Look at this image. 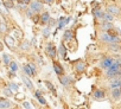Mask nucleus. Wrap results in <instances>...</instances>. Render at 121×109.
<instances>
[{
  "instance_id": "obj_1",
  "label": "nucleus",
  "mask_w": 121,
  "mask_h": 109,
  "mask_svg": "<svg viewBox=\"0 0 121 109\" xmlns=\"http://www.w3.org/2000/svg\"><path fill=\"white\" fill-rule=\"evenodd\" d=\"M120 75H121V62L116 61V62L107 70V77L115 80V78H117Z\"/></svg>"
},
{
  "instance_id": "obj_2",
  "label": "nucleus",
  "mask_w": 121,
  "mask_h": 109,
  "mask_svg": "<svg viewBox=\"0 0 121 109\" xmlns=\"http://www.w3.org/2000/svg\"><path fill=\"white\" fill-rule=\"evenodd\" d=\"M101 39H102L103 42L108 43V44H117V43L120 42L119 37H115V36H110V34H109L108 32H103V33L101 34Z\"/></svg>"
},
{
  "instance_id": "obj_3",
  "label": "nucleus",
  "mask_w": 121,
  "mask_h": 109,
  "mask_svg": "<svg viewBox=\"0 0 121 109\" xmlns=\"http://www.w3.org/2000/svg\"><path fill=\"white\" fill-rule=\"evenodd\" d=\"M30 10H32L35 13H39L40 11H43V3L40 1H31L30 4Z\"/></svg>"
},
{
  "instance_id": "obj_4",
  "label": "nucleus",
  "mask_w": 121,
  "mask_h": 109,
  "mask_svg": "<svg viewBox=\"0 0 121 109\" xmlns=\"http://www.w3.org/2000/svg\"><path fill=\"white\" fill-rule=\"evenodd\" d=\"M46 53L49 54L52 59L56 58V56H57V50H56V46H55L52 43H49V44L46 45Z\"/></svg>"
},
{
  "instance_id": "obj_5",
  "label": "nucleus",
  "mask_w": 121,
  "mask_h": 109,
  "mask_svg": "<svg viewBox=\"0 0 121 109\" xmlns=\"http://www.w3.org/2000/svg\"><path fill=\"white\" fill-rule=\"evenodd\" d=\"M114 63H115V61H114L112 57H106V58H103V61L101 62V67H102L103 69L108 70Z\"/></svg>"
},
{
  "instance_id": "obj_6",
  "label": "nucleus",
  "mask_w": 121,
  "mask_h": 109,
  "mask_svg": "<svg viewBox=\"0 0 121 109\" xmlns=\"http://www.w3.org/2000/svg\"><path fill=\"white\" fill-rule=\"evenodd\" d=\"M13 107V103L7 100V98H3L0 100V109H11Z\"/></svg>"
},
{
  "instance_id": "obj_7",
  "label": "nucleus",
  "mask_w": 121,
  "mask_h": 109,
  "mask_svg": "<svg viewBox=\"0 0 121 109\" xmlns=\"http://www.w3.org/2000/svg\"><path fill=\"white\" fill-rule=\"evenodd\" d=\"M107 12L110 13L112 16H119L120 14V8L115 5H108L107 6Z\"/></svg>"
},
{
  "instance_id": "obj_8",
  "label": "nucleus",
  "mask_w": 121,
  "mask_h": 109,
  "mask_svg": "<svg viewBox=\"0 0 121 109\" xmlns=\"http://www.w3.org/2000/svg\"><path fill=\"white\" fill-rule=\"evenodd\" d=\"M53 70H55V72H56L58 76H62V75H63V72H64L63 67L60 65L58 62H53Z\"/></svg>"
},
{
  "instance_id": "obj_9",
  "label": "nucleus",
  "mask_w": 121,
  "mask_h": 109,
  "mask_svg": "<svg viewBox=\"0 0 121 109\" xmlns=\"http://www.w3.org/2000/svg\"><path fill=\"white\" fill-rule=\"evenodd\" d=\"M5 43L6 45L10 47V49H13L16 46V39L12 37V36H6L5 37Z\"/></svg>"
},
{
  "instance_id": "obj_10",
  "label": "nucleus",
  "mask_w": 121,
  "mask_h": 109,
  "mask_svg": "<svg viewBox=\"0 0 121 109\" xmlns=\"http://www.w3.org/2000/svg\"><path fill=\"white\" fill-rule=\"evenodd\" d=\"M109 87H110L112 90L113 89H121V77H117V78L113 80Z\"/></svg>"
},
{
  "instance_id": "obj_11",
  "label": "nucleus",
  "mask_w": 121,
  "mask_h": 109,
  "mask_svg": "<svg viewBox=\"0 0 121 109\" xmlns=\"http://www.w3.org/2000/svg\"><path fill=\"white\" fill-rule=\"evenodd\" d=\"M104 96H106V92L102 89H96L94 91V98L95 100H102V98H104Z\"/></svg>"
},
{
  "instance_id": "obj_12",
  "label": "nucleus",
  "mask_w": 121,
  "mask_h": 109,
  "mask_svg": "<svg viewBox=\"0 0 121 109\" xmlns=\"http://www.w3.org/2000/svg\"><path fill=\"white\" fill-rule=\"evenodd\" d=\"M86 67H87V65H86V63H84V62H82V61H78V62L75 64V69H76V71H77V72H80V74H81V72H83V71L86 70Z\"/></svg>"
},
{
  "instance_id": "obj_13",
  "label": "nucleus",
  "mask_w": 121,
  "mask_h": 109,
  "mask_svg": "<svg viewBox=\"0 0 121 109\" xmlns=\"http://www.w3.org/2000/svg\"><path fill=\"white\" fill-rule=\"evenodd\" d=\"M59 82L62 83L64 87H69L71 84V78L69 76H60L59 77Z\"/></svg>"
},
{
  "instance_id": "obj_14",
  "label": "nucleus",
  "mask_w": 121,
  "mask_h": 109,
  "mask_svg": "<svg viewBox=\"0 0 121 109\" xmlns=\"http://www.w3.org/2000/svg\"><path fill=\"white\" fill-rule=\"evenodd\" d=\"M50 14H49V12H43L42 14H40V23L42 24H49V21H50Z\"/></svg>"
},
{
  "instance_id": "obj_15",
  "label": "nucleus",
  "mask_w": 121,
  "mask_h": 109,
  "mask_svg": "<svg viewBox=\"0 0 121 109\" xmlns=\"http://www.w3.org/2000/svg\"><path fill=\"white\" fill-rule=\"evenodd\" d=\"M101 29H102L104 32H109L110 30H113V29H114V25H113V23L103 21V23H102V25H101Z\"/></svg>"
},
{
  "instance_id": "obj_16",
  "label": "nucleus",
  "mask_w": 121,
  "mask_h": 109,
  "mask_svg": "<svg viewBox=\"0 0 121 109\" xmlns=\"http://www.w3.org/2000/svg\"><path fill=\"white\" fill-rule=\"evenodd\" d=\"M63 37H64L65 40H71V39H74V32L71 30H65Z\"/></svg>"
},
{
  "instance_id": "obj_17",
  "label": "nucleus",
  "mask_w": 121,
  "mask_h": 109,
  "mask_svg": "<svg viewBox=\"0 0 121 109\" xmlns=\"http://www.w3.org/2000/svg\"><path fill=\"white\" fill-rule=\"evenodd\" d=\"M112 97L114 100H119L121 97V89H113L112 90Z\"/></svg>"
},
{
  "instance_id": "obj_18",
  "label": "nucleus",
  "mask_w": 121,
  "mask_h": 109,
  "mask_svg": "<svg viewBox=\"0 0 121 109\" xmlns=\"http://www.w3.org/2000/svg\"><path fill=\"white\" fill-rule=\"evenodd\" d=\"M58 51H59V53H60V56L63 57V59H65V58H67V49L64 47V44H60V45H59Z\"/></svg>"
},
{
  "instance_id": "obj_19",
  "label": "nucleus",
  "mask_w": 121,
  "mask_h": 109,
  "mask_svg": "<svg viewBox=\"0 0 121 109\" xmlns=\"http://www.w3.org/2000/svg\"><path fill=\"white\" fill-rule=\"evenodd\" d=\"M93 13H94V16H95L97 19H102V18H103V14H104V12L101 11L100 8H94Z\"/></svg>"
},
{
  "instance_id": "obj_20",
  "label": "nucleus",
  "mask_w": 121,
  "mask_h": 109,
  "mask_svg": "<svg viewBox=\"0 0 121 109\" xmlns=\"http://www.w3.org/2000/svg\"><path fill=\"white\" fill-rule=\"evenodd\" d=\"M103 21H107V23H113V20H114V16H112L110 13H108V12H106L104 14H103Z\"/></svg>"
},
{
  "instance_id": "obj_21",
  "label": "nucleus",
  "mask_w": 121,
  "mask_h": 109,
  "mask_svg": "<svg viewBox=\"0 0 121 109\" xmlns=\"http://www.w3.org/2000/svg\"><path fill=\"white\" fill-rule=\"evenodd\" d=\"M22 80H23V82L25 83V85H26L29 89H33V84H32V82H31L26 76H22Z\"/></svg>"
},
{
  "instance_id": "obj_22",
  "label": "nucleus",
  "mask_w": 121,
  "mask_h": 109,
  "mask_svg": "<svg viewBox=\"0 0 121 109\" xmlns=\"http://www.w3.org/2000/svg\"><path fill=\"white\" fill-rule=\"evenodd\" d=\"M35 96H36V98H37V100H38V101H39L42 104H46V100L42 96L40 91H36V92H35Z\"/></svg>"
},
{
  "instance_id": "obj_23",
  "label": "nucleus",
  "mask_w": 121,
  "mask_h": 109,
  "mask_svg": "<svg viewBox=\"0 0 121 109\" xmlns=\"http://www.w3.org/2000/svg\"><path fill=\"white\" fill-rule=\"evenodd\" d=\"M45 85L48 87V89L53 94V95H57V91H56V89H55V87L52 85V83L51 82H49V81H45Z\"/></svg>"
},
{
  "instance_id": "obj_24",
  "label": "nucleus",
  "mask_w": 121,
  "mask_h": 109,
  "mask_svg": "<svg viewBox=\"0 0 121 109\" xmlns=\"http://www.w3.org/2000/svg\"><path fill=\"white\" fill-rule=\"evenodd\" d=\"M3 61H4V63H5L6 65H10L11 62H12V61H11V57L9 56L7 53H4V54H3Z\"/></svg>"
},
{
  "instance_id": "obj_25",
  "label": "nucleus",
  "mask_w": 121,
  "mask_h": 109,
  "mask_svg": "<svg viewBox=\"0 0 121 109\" xmlns=\"http://www.w3.org/2000/svg\"><path fill=\"white\" fill-rule=\"evenodd\" d=\"M9 88H10V90L12 91V92H17L18 90H19V87L16 84V83H9Z\"/></svg>"
},
{
  "instance_id": "obj_26",
  "label": "nucleus",
  "mask_w": 121,
  "mask_h": 109,
  "mask_svg": "<svg viewBox=\"0 0 121 109\" xmlns=\"http://www.w3.org/2000/svg\"><path fill=\"white\" fill-rule=\"evenodd\" d=\"M4 6L10 10V8H13L14 7V4H13L12 0H5V1H4Z\"/></svg>"
},
{
  "instance_id": "obj_27",
  "label": "nucleus",
  "mask_w": 121,
  "mask_h": 109,
  "mask_svg": "<svg viewBox=\"0 0 121 109\" xmlns=\"http://www.w3.org/2000/svg\"><path fill=\"white\" fill-rule=\"evenodd\" d=\"M23 70H24V72H25L27 76H33V74H32V71H31V68H30L29 64H27V65H24Z\"/></svg>"
},
{
  "instance_id": "obj_28",
  "label": "nucleus",
  "mask_w": 121,
  "mask_h": 109,
  "mask_svg": "<svg viewBox=\"0 0 121 109\" xmlns=\"http://www.w3.org/2000/svg\"><path fill=\"white\" fill-rule=\"evenodd\" d=\"M9 67H10V70H11L12 72H16V71L18 70V64H17L16 62H13V61L11 62V64H10Z\"/></svg>"
},
{
  "instance_id": "obj_29",
  "label": "nucleus",
  "mask_w": 121,
  "mask_h": 109,
  "mask_svg": "<svg viewBox=\"0 0 121 109\" xmlns=\"http://www.w3.org/2000/svg\"><path fill=\"white\" fill-rule=\"evenodd\" d=\"M20 47H22V50H29L30 49V43L27 40H25V42H23V44L20 45Z\"/></svg>"
},
{
  "instance_id": "obj_30",
  "label": "nucleus",
  "mask_w": 121,
  "mask_h": 109,
  "mask_svg": "<svg viewBox=\"0 0 121 109\" xmlns=\"http://www.w3.org/2000/svg\"><path fill=\"white\" fill-rule=\"evenodd\" d=\"M7 31V26H6V24L4 23V21H1V23H0V32H6Z\"/></svg>"
},
{
  "instance_id": "obj_31",
  "label": "nucleus",
  "mask_w": 121,
  "mask_h": 109,
  "mask_svg": "<svg viewBox=\"0 0 121 109\" xmlns=\"http://www.w3.org/2000/svg\"><path fill=\"white\" fill-rule=\"evenodd\" d=\"M109 49H110L112 51H119L120 46H119L117 44H109Z\"/></svg>"
},
{
  "instance_id": "obj_32",
  "label": "nucleus",
  "mask_w": 121,
  "mask_h": 109,
  "mask_svg": "<svg viewBox=\"0 0 121 109\" xmlns=\"http://www.w3.org/2000/svg\"><path fill=\"white\" fill-rule=\"evenodd\" d=\"M14 37L20 39V38H23V33H22L19 30H14ZM14 37H13V38H14Z\"/></svg>"
},
{
  "instance_id": "obj_33",
  "label": "nucleus",
  "mask_w": 121,
  "mask_h": 109,
  "mask_svg": "<svg viewBox=\"0 0 121 109\" xmlns=\"http://www.w3.org/2000/svg\"><path fill=\"white\" fill-rule=\"evenodd\" d=\"M43 36H44V37H46V38L50 36V27H46V29H44V30H43Z\"/></svg>"
},
{
  "instance_id": "obj_34",
  "label": "nucleus",
  "mask_w": 121,
  "mask_h": 109,
  "mask_svg": "<svg viewBox=\"0 0 121 109\" xmlns=\"http://www.w3.org/2000/svg\"><path fill=\"white\" fill-rule=\"evenodd\" d=\"M4 94H5L6 96H11V95H12L13 92H12V91L10 90V88L7 87V88H5V89H4Z\"/></svg>"
},
{
  "instance_id": "obj_35",
  "label": "nucleus",
  "mask_w": 121,
  "mask_h": 109,
  "mask_svg": "<svg viewBox=\"0 0 121 109\" xmlns=\"http://www.w3.org/2000/svg\"><path fill=\"white\" fill-rule=\"evenodd\" d=\"M29 65H30L31 71H32V74H33V76H35V75H36V72H37V71H36V65H35V64H29Z\"/></svg>"
},
{
  "instance_id": "obj_36",
  "label": "nucleus",
  "mask_w": 121,
  "mask_h": 109,
  "mask_svg": "<svg viewBox=\"0 0 121 109\" xmlns=\"http://www.w3.org/2000/svg\"><path fill=\"white\" fill-rule=\"evenodd\" d=\"M19 3L23 5H26V4H31V0H19Z\"/></svg>"
},
{
  "instance_id": "obj_37",
  "label": "nucleus",
  "mask_w": 121,
  "mask_h": 109,
  "mask_svg": "<svg viewBox=\"0 0 121 109\" xmlns=\"http://www.w3.org/2000/svg\"><path fill=\"white\" fill-rule=\"evenodd\" d=\"M32 19H33V21H35V23H38V21L40 20V17H39V16H33V17H32Z\"/></svg>"
},
{
  "instance_id": "obj_38",
  "label": "nucleus",
  "mask_w": 121,
  "mask_h": 109,
  "mask_svg": "<svg viewBox=\"0 0 121 109\" xmlns=\"http://www.w3.org/2000/svg\"><path fill=\"white\" fill-rule=\"evenodd\" d=\"M24 107H25L26 109H31V107H30V103H29V102H24Z\"/></svg>"
},
{
  "instance_id": "obj_39",
  "label": "nucleus",
  "mask_w": 121,
  "mask_h": 109,
  "mask_svg": "<svg viewBox=\"0 0 121 109\" xmlns=\"http://www.w3.org/2000/svg\"><path fill=\"white\" fill-rule=\"evenodd\" d=\"M55 24H56V21H55L53 19H50V21H49V25H50V26H53Z\"/></svg>"
},
{
  "instance_id": "obj_40",
  "label": "nucleus",
  "mask_w": 121,
  "mask_h": 109,
  "mask_svg": "<svg viewBox=\"0 0 121 109\" xmlns=\"http://www.w3.org/2000/svg\"><path fill=\"white\" fill-rule=\"evenodd\" d=\"M43 1H44L45 4H52V3H53V0H43Z\"/></svg>"
},
{
  "instance_id": "obj_41",
  "label": "nucleus",
  "mask_w": 121,
  "mask_h": 109,
  "mask_svg": "<svg viewBox=\"0 0 121 109\" xmlns=\"http://www.w3.org/2000/svg\"><path fill=\"white\" fill-rule=\"evenodd\" d=\"M3 50H4V44L0 42V51H3Z\"/></svg>"
},
{
  "instance_id": "obj_42",
  "label": "nucleus",
  "mask_w": 121,
  "mask_h": 109,
  "mask_svg": "<svg viewBox=\"0 0 121 109\" xmlns=\"http://www.w3.org/2000/svg\"><path fill=\"white\" fill-rule=\"evenodd\" d=\"M12 1H14V0H12Z\"/></svg>"
}]
</instances>
